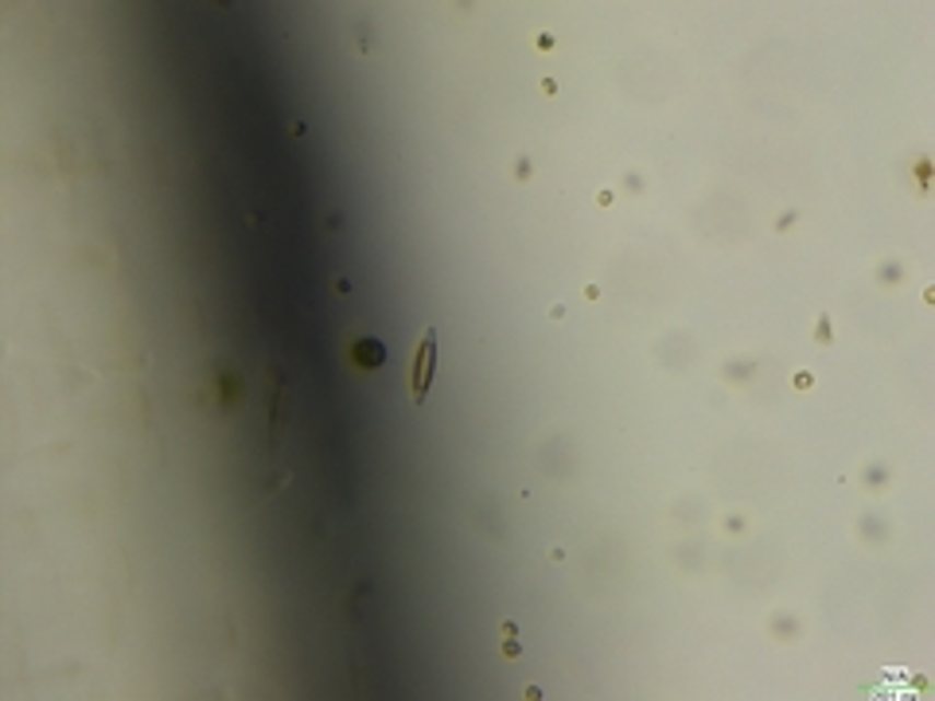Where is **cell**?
I'll return each mask as SVG.
<instances>
[{
	"mask_svg": "<svg viewBox=\"0 0 935 701\" xmlns=\"http://www.w3.org/2000/svg\"><path fill=\"white\" fill-rule=\"evenodd\" d=\"M433 374H436V328H425V336H421V343H418V355H413V366H410L413 406H425Z\"/></svg>",
	"mask_w": 935,
	"mask_h": 701,
	"instance_id": "obj_1",
	"label": "cell"
}]
</instances>
